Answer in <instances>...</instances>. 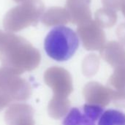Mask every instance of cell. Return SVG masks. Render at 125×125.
Wrapping results in <instances>:
<instances>
[{
    "mask_svg": "<svg viewBox=\"0 0 125 125\" xmlns=\"http://www.w3.org/2000/svg\"><path fill=\"white\" fill-rule=\"evenodd\" d=\"M78 34L71 28L58 26L53 28L44 41V49L47 55L57 62L70 59L79 47Z\"/></svg>",
    "mask_w": 125,
    "mask_h": 125,
    "instance_id": "1",
    "label": "cell"
},
{
    "mask_svg": "<svg viewBox=\"0 0 125 125\" xmlns=\"http://www.w3.org/2000/svg\"><path fill=\"white\" fill-rule=\"evenodd\" d=\"M104 108L96 104H84L70 109L62 121V125H97Z\"/></svg>",
    "mask_w": 125,
    "mask_h": 125,
    "instance_id": "2",
    "label": "cell"
},
{
    "mask_svg": "<svg viewBox=\"0 0 125 125\" xmlns=\"http://www.w3.org/2000/svg\"><path fill=\"white\" fill-rule=\"evenodd\" d=\"M97 125H125V114L116 109L105 111Z\"/></svg>",
    "mask_w": 125,
    "mask_h": 125,
    "instance_id": "3",
    "label": "cell"
}]
</instances>
